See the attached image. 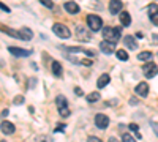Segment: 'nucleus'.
<instances>
[{
	"mask_svg": "<svg viewBox=\"0 0 158 142\" xmlns=\"http://www.w3.org/2000/svg\"><path fill=\"white\" fill-rule=\"evenodd\" d=\"M120 24L123 25V27H128V25L131 24V18L127 11H122L120 13Z\"/></svg>",
	"mask_w": 158,
	"mask_h": 142,
	"instance_id": "nucleus-19",
	"label": "nucleus"
},
{
	"mask_svg": "<svg viewBox=\"0 0 158 142\" xmlns=\"http://www.w3.org/2000/svg\"><path fill=\"white\" fill-rule=\"evenodd\" d=\"M2 11H5V13H10V8H8L6 5H2Z\"/></svg>",
	"mask_w": 158,
	"mask_h": 142,
	"instance_id": "nucleus-31",
	"label": "nucleus"
},
{
	"mask_svg": "<svg viewBox=\"0 0 158 142\" xmlns=\"http://www.w3.org/2000/svg\"><path fill=\"white\" fill-rule=\"evenodd\" d=\"M136 93L139 96H147V93H149V84H146V82L138 84L136 85Z\"/></svg>",
	"mask_w": 158,
	"mask_h": 142,
	"instance_id": "nucleus-13",
	"label": "nucleus"
},
{
	"mask_svg": "<svg viewBox=\"0 0 158 142\" xmlns=\"http://www.w3.org/2000/svg\"><path fill=\"white\" fill-rule=\"evenodd\" d=\"M130 130L135 131V133H138V125H136V123H131V125H130Z\"/></svg>",
	"mask_w": 158,
	"mask_h": 142,
	"instance_id": "nucleus-28",
	"label": "nucleus"
},
{
	"mask_svg": "<svg viewBox=\"0 0 158 142\" xmlns=\"http://www.w3.org/2000/svg\"><path fill=\"white\" fill-rule=\"evenodd\" d=\"M109 142H118V140H117L115 137H109Z\"/></svg>",
	"mask_w": 158,
	"mask_h": 142,
	"instance_id": "nucleus-37",
	"label": "nucleus"
},
{
	"mask_svg": "<svg viewBox=\"0 0 158 142\" xmlns=\"http://www.w3.org/2000/svg\"><path fill=\"white\" fill-rule=\"evenodd\" d=\"M138 59H139L141 62H150V59H152V52H149V51H144V52H139Z\"/></svg>",
	"mask_w": 158,
	"mask_h": 142,
	"instance_id": "nucleus-20",
	"label": "nucleus"
},
{
	"mask_svg": "<svg viewBox=\"0 0 158 142\" xmlns=\"http://www.w3.org/2000/svg\"><path fill=\"white\" fill-rule=\"evenodd\" d=\"M152 126H153V130H155V133H156V136H158V128H156V125H155V123H152Z\"/></svg>",
	"mask_w": 158,
	"mask_h": 142,
	"instance_id": "nucleus-35",
	"label": "nucleus"
},
{
	"mask_svg": "<svg viewBox=\"0 0 158 142\" xmlns=\"http://www.w3.org/2000/svg\"><path fill=\"white\" fill-rule=\"evenodd\" d=\"M74 93H76V95H82V90L79 88V87H76V88H74Z\"/></svg>",
	"mask_w": 158,
	"mask_h": 142,
	"instance_id": "nucleus-30",
	"label": "nucleus"
},
{
	"mask_svg": "<svg viewBox=\"0 0 158 142\" xmlns=\"http://www.w3.org/2000/svg\"><path fill=\"white\" fill-rule=\"evenodd\" d=\"M6 115H8V109H3L2 111V117H6Z\"/></svg>",
	"mask_w": 158,
	"mask_h": 142,
	"instance_id": "nucleus-34",
	"label": "nucleus"
},
{
	"mask_svg": "<svg viewBox=\"0 0 158 142\" xmlns=\"http://www.w3.org/2000/svg\"><path fill=\"white\" fill-rule=\"evenodd\" d=\"M3 32H6L10 36H13V38H21V33L19 32H16V30H11V29H5L3 27Z\"/></svg>",
	"mask_w": 158,
	"mask_h": 142,
	"instance_id": "nucleus-23",
	"label": "nucleus"
},
{
	"mask_svg": "<svg viewBox=\"0 0 158 142\" xmlns=\"http://www.w3.org/2000/svg\"><path fill=\"white\" fill-rule=\"evenodd\" d=\"M98 99H100V93H97V92H92V93L87 95V101L89 103H94V101H98Z\"/></svg>",
	"mask_w": 158,
	"mask_h": 142,
	"instance_id": "nucleus-22",
	"label": "nucleus"
},
{
	"mask_svg": "<svg viewBox=\"0 0 158 142\" xmlns=\"http://www.w3.org/2000/svg\"><path fill=\"white\" fill-rule=\"evenodd\" d=\"M120 33H122V29H120V27H115V29H112V27H104V29H103V38H104L106 41L114 43V44L120 40Z\"/></svg>",
	"mask_w": 158,
	"mask_h": 142,
	"instance_id": "nucleus-1",
	"label": "nucleus"
},
{
	"mask_svg": "<svg viewBox=\"0 0 158 142\" xmlns=\"http://www.w3.org/2000/svg\"><path fill=\"white\" fill-rule=\"evenodd\" d=\"M57 109H59V114L62 117H68L70 115V109H68V103H67V98L65 96H57Z\"/></svg>",
	"mask_w": 158,
	"mask_h": 142,
	"instance_id": "nucleus-4",
	"label": "nucleus"
},
{
	"mask_svg": "<svg viewBox=\"0 0 158 142\" xmlns=\"http://www.w3.org/2000/svg\"><path fill=\"white\" fill-rule=\"evenodd\" d=\"M114 43H111V41H106V40H104V41H101L100 43V51H101V52L103 54H106V55H111L112 52H114Z\"/></svg>",
	"mask_w": 158,
	"mask_h": 142,
	"instance_id": "nucleus-8",
	"label": "nucleus"
},
{
	"mask_svg": "<svg viewBox=\"0 0 158 142\" xmlns=\"http://www.w3.org/2000/svg\"><path fill=\"white\" fill-rule=\"evenodd\" d=\"M115 55H117L118 60H122V62H127L128 60V54H127V51H123V49H118L117 52H115Z\"/></svg>",
	"mask_w": 158,
	"mask_h": 142,
	"instance_id": "nucleus-21",
	"label": "nucleus"
},
{
	"mask_svg": "<svg viewBox=\"0 0 158 142\" xmlns=\"http://www.w3.org/2000/svg\"><path fill=\"white\" fill-rule=\"evenodd\" d=\"M19 33H21V38H22V40H25V41H30V40H32V36H33L32 30H30V29H27V27L21 29V30H19Z\"/></svg>",
	"mask_w": 158,
	"mask_h": 142,
	"instance_id": "nucleus-17",
	"label": "nucleus"
},
{
	"mask_svg": "<svg viewBox=\"0 0 158 142\" xmlns=\"http://www.w3.org/2000/svg\"><path fill=\"white\" fill-rule=\"evenodd\" d=\"M82 63H84V65H87V67H89V65H92V60H82Z\"/></svg>",
	"mask_w": 158,
	"mask_h": 142,
	"instance_id": "nucleus-33",
	"label": "nucleus"
},
{
	"mask_svg": "<svg viewBox=\"0 0 158 142\" xmlns=\"http://www.w3.org/2000/svg\"><path fill=\"white\" fill-rule=\"evenodd\" d=\"M24 103V96H18V98H15V104H22Z\"/></svg>",
	"mask_w": 158,
	"mask_h": 142,
	"instance_id": "nucleus-27",
	"label": "nucleus"
},
{
	"mask_svg": "<svg viewBox=\"0 0 158 142\" xmlns=\"http://www.w3.org/2000/svg\"><path fill=\"white\" fill-rule=\"evenodd\" d=\"M40 2H41V5H44V6L49 8V10L54 8V3H52V0H40Z\"/></svg>",
	"mask_w": 158,
	"mask_h": 142,
	"instance_id": "nucleus-25",
	"label": "nucleus"
},
{
	"mask_svg": "<svg viewBox=\"0 0 158 142\" xmlns=\"http://www.w3.org/2000/svg\"><path fill=\"white\" fill-rule=\"evenodd\" d=\"M0 128H2V133L3 134H13V133H15V130H16L15 125L10 123V122H2V126H0Z\"/></svg>",
	"mask_w": 158,
	"mask_h": 142,
	"instance_id": "nucleus-15",
	"label": "nucleus"
},
{
	"mask_svg": "<svg viewBox=\"0 0 158 142\" xmlns=\"http://www.w3.org/2000/svg\"><path fill=\"white\" fill-rule=\"evenodd\" d=\"M8 51H10V54H13V55H16V57H29L32 52L30 51H27V49H21V47H8Z\"/></svg>",
	"mask_w": 158,
	"mask_h": 142,
	"instance_id": "nucleus-9",
	"label": "nucleus"
},
{
	"mask_svg": "<svg viewBox=\"0 0 158 142\" xmlns=\"http://www.w3.org/2000/svg\"><path fill=\"white\" fill-rule=\"evenodd\" d=\"M123 43H125V46H128V49H131V51H135L136 47H138V43H136V40L133 36H125L123 38Z\"/></svg>",
	"mask_w": 158,
	"mask_h": 142,
	"instance_id": "nucleus-16",
	"label": "nucleus"
},
{
	"mask_svg": "<svg viewBox=\"0 0 158 142\" xmlns=\"http://www.w3.org/2000/svg\"><path fill=\"white\" fill-rule=\"evenodd\" d=\"M122 142H136L135 139H133V136H131V134H122Z\"/></svg>",
	"mask_w": 158,
	"mask_h": 142,
	"instance_id": "nucleus-24",
	"label": "nucleus"
},
{
	"mask_svg": "<svg viewBox=\"0 0 158 142\" xmlns=\"http://www.w3.org/2000/svg\"><path fill=\"white\" fill-rule=\"evenodd\" d=\"M87 142H103V140L98 139V137H95V136H90V137L87 139Z\"/></svg>",
	"mask_w": 158,
	"mask_h": 142,
	"instance_id": "nucleus-26",
	"label": "nucleus"
},
{
	"mask_svg": "<svg viewBox=\"0 0 158 142\" xmlns=\"http://www.w3.org/2000/svg\"><path fill=\"white\" fill-rule=\"evenodd\" d=\"M142 71H144V74H146V77L147 79H152V77H155L156 74H158V67L155 65V63H146L144 65V68H142Z\"/></svg>",
	"mask_w": 158,
	"mask_h": 142,
	"instance_id": "nucleus-5",
	"label": "nucleus"
},
{
	"mask_svg": "<svg viewBox=\"0 0 158 142\" xmlns=\"http://www.w3.org/2000/svg\"><path fill=\"white\" fill-rule=\"evenodd\" d=\"M52 73H54V76H57V77H62L63 68H62V65L59 62H52Z\"/></svg>",
	"mask_w": 158,
	"mask_h": 142,
	"instance_id": "nucleus-18",
	"label": "nucleus"
},
{
	"mask_svg": "<svg viewBox=\"0 0 158 142\" xmlns=\"http://www.w3.org/2000/svg\"><path fill=\"white\" fill-rule=\"evenodd\" d=\"M130 104H138V99L136 98H131L130 99Z\"/></svg>",
	"mask_w": 158,
	"mask_h": 142,
	"instance_id": "nucleus-32",
	"label": "nucleus"
},
{
	"mask_svg": "<svg viewBox=\"0 0 158 142\" xmlns=\"http://www.w3.org/2000/svg\"><path fill=\"white\" fill-rule=\"evenodd\" d=\"M95 125L100 128V130H106L109 125V117L104 114H97L95 115Z\"/></svg>",
	"mask_w": 158,
	"mask_h": 142,
	"instance_id": "nucleus-6",
	"label": "nucleus"
},
{
	"mask_svg": "<svg viewBox=\"0 0 158 142\" xmlns=\"http://www.w3.org/2000/svg\"><path fill=\"white\" fill-rule=\"evenodd\" d=\"M76 33H77L79 40H84V41H89V40H90V35H89L87 29L81 27V25H77V27H76Z\"/></svg>",
	"mask_w": 158,
	"mask_h": 142,
	"instance_id": "nucleus-10",
	"label": "nucleus"
},
{
	"mask_svg": "<svg viewBox=\"0 0 158 142\" xmlns=\"http://www.w3.org/2000/svg\"><path fill=\"white\" fill-rule=\"evenodd\" d=\"M111 82V77H109V74H101L100 77H98V81H97V85H98V88H103V87H106L108 84Z\"/></svg>",
	"mask_w": 158,
	"mask_h": 142,
	"instance_id": "nucleus-14",
	"label": "nucleus"
},
{
	"mask_svg": "<svg viewBox=\"0 0 158 142\" xmlns=\"http://www.w3.org/2000/svg\"><path fill=\"white\" fill-rule=\"evenodd\" d=\"M120 8H122V2H120V0H111L109 11L112 13V14H118V13H120Z\"/></svg>",
	"mask_w": 158,
	"mask_h": 142,
	"instance_id": "nucleus-12",
	"label": "nucleus"
},
{
	"mask_svg": "<svg viewBox=\"0 0 158 142\" xmlns=\"http://www.w3.org/2000/svg\"><path fill=\"white\" fill-rule=\"evenodd\" d=\"M52 32H54L59 38H63V40H67V38H70V29L67 27V25L63 24H54L52 25Z\"/></svg>",
	"mask_w": 158,
	"mask_h": 142,
	"instance_id": "nucleus-3",
	"label": "nucleus"
},
{
	"mask_svg": "<svg viewBox=\"0 0 158 142\" xmlns=\"http://www.w3.org/2000/svg\"><path fill=\"white\" fill-rule=\"evenodd\" d=\"M142 36H144V35H142L141 32H138V33H136V38H142Z\"/></svg>",
	"mask_w": 158,
	"mask_h": 142,
	"instance_id": "nucleus-36",
	"label": "nucleus"
},
{
	"mask_svg": "<svg viewBox=\"0 0 158 142\" xmlns=\"http://www.w3.org/2000/svg\"><path fill=\"white\" fill-rule=\"evenodd\" d=\"M63 8H65L67 13H70V14H76V13H79V6H77L76 2H67L63 5Z\"/></svg>",
	"mask_w": 158,
	"mask_h": 142,
	"instance_id": "nucleus-11",
	"label": "nucleus"
},
{
	"mask_svg": "<svg viewBox=\"0 0 158 142\" xmlns=\"http://www.w3.org/2000/svg\"><path fill=\"white\" fill-rule=\"evenodd\" d=\"M2 142H5V140H2Z\"/></svg>",
	"mask_w": 158,
	"mask_h": 142,
	"instance_id": "nucleus-38",
	"label": "nucleus"
},
{
	"mask_svg": "<svg viewBox=\"0 0 158 142\" xmlns=\"http://www.w3.org/2000/svg\"><path fill=\"white\" fill-rule=\"evenodd\" d=\"M87 24H89V27H90L92 32H98V30H101V27H103L101 18H100V16H95V14H89V16H87Z\"/></svg>",
	"mask_w": 158,
	"mask_h": 142,
	"instance_id": "nucleus-2",
	"label": "nucleus"
},
{
	"mask_svg": "<svg viewBox=\"0 0 158 142\" xmlns=\"http://www.w3.org/2000/svg\"><path fill=\"white\" fill-rule=\"evenodd\" d=\"M65 130V125H59L57 128H56V133H59V131H63Z\"/></svg>",
	"mask_w": 158,
	"mask_h": 142,
	"instance_id": "nucleus-29",
	"label": "nucleus"
},
{
	"mask_svg": "<svg viewBox=\"0 0 158 142\" xmlns=\"http://www.w3.org/2000/svg\"><path fill=\"white\" fill-rule=\"evenodd\" d=\"M147 14H149L150 21H152L153 24H156V25H158V5L150 3V5L147 6Z\"/></svg>",
	"mask_w": 158,
	"mask_h": 142,
	"instance_id": "nucleus-7",
	"label": "nucleus"
}]
</instances>
